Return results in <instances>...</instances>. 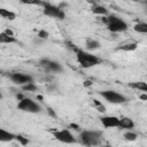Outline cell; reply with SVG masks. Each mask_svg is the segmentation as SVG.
I'll return each instance as SVG.
<instances>
[{
	"label": "cell",
	"instance_id": "7402d4cb",
	"mask_svg": "<svg viewBox=\"0 0 147 147\" xmlns=\"http://www.w3.org/2000/svg\"><path fill=\"white\" fill-rule=\"evenodd\" d=\"M92 102H93L94 107L98 109V111H100V113H105V111H106V107L101 103V101H99V100H96V99H93Z\"/></svg>",
	"mask_w": 147,
	"mask_h": 147
},
{
	"label": "cell",
	"instance_id": "7a4b0ae2",
	"mask_svg": "<svg viewBox=\"0 0 147 147\" xmlns=\"http://www.w3.org/2000/svg\"><path fill=\"white\" fill-rule=\"evenodd\" d=\"M105 23L107 30L111 33H121L129 29L127 23L122 17L114 14H109L107 17H105Z\"/></svg>",
	"mask_w": 147,
	"mask_h": 147
},
{
	"label": "cell",
	"instance_id": "ac0fdd59",
	"mask_svg": "<svg viewBox=\"0 0 147 147\" xmlns=\"http://www.w3.org/2000/svg\"><path fill=\"white\" fill-rule=\"evenodd\" d=\"M130 86L132 88L141 91L142 93H147V82H133L130 84Z\"/></svg>",
	"mask_w": 147,
	"mask_h": 147
},
{
	"label": "cell",
	"instance_id": "30bf717a",
	"mask_svg": "<svg viewBox=\"0 0 147 147\" xmlns=\"http://www.w3.org/2000/svg\"><path fill=\"white\" fill-rule=\"evenodd\" d=\"M100 123L105 129H114V127H119V117L114 116V115H105L101 116Z\"/></svg>",
	"mask_w": 147,
	"mask_h": 147
},
{
	"label": "cell",
	"instance_id": "ba28073f",
	"mask_svg": "<svg viewBox=\"0 0 147 147\" xmlns=\"http://www.w3.org/2000/svg\"><path fill=\"white\" fill-rule=\"evenodd\" d=\"M42 5V13L48 16V17H53V18H59V20H63L65 17V14L64 11L57 7V6H54L52 3H41Z\"/></svg>",
	"mask_w": 147,
	"mask_h": 147
},
{
	"label": "cell",
	"instance_id": "4fadbf2b",
	"mask_svg": "<svg viewBox=\"0 0 147 147\" xmlns=\"http://www.w3.org/2000/svg\"><path fill=\"white\" fill-rule=\"evenodd\" d=\"M14 139H16V136L6 129H0V141L2 142H10Z\"/></svg>",
	"mask_w": 147,
	"mask_h": 147
},
{
	"label": "cell",
	"instance_id": "2e32d148",
	"mask_svg": "<svg viewBox=\"0 0 147 147\" xmlns=\"http://www.w3.org/2000/svg\"><path fill=\"white\" fill-rule=\"evenodd\" d=\"M85 46H86V49H87V51H95V49L100 48L101 44H100V41H99V40L90 38V39H87V40H86Z\"/></svg>",
	"mask_w": 147,
	"mask_h": 147
},
{
	"label": "cell",
	"instance_id": "7c38bea8",
	"mask_svg": "<svg viewBox=\"0 0 147 147\" xmlns=\"http://www.w3.org/2000/svg\"><path fill=\"white\" fill-rule=\"evenodd\" d=\"M134 127V122L132 118L130 117H119V129L123 130H127V131H132V129Z\"/></svg>",
	"mask_w": 147,
	"mask_h": 147
},
{
	"label": "cell",
	"instance_id": "9c48e42d",
	"mask_svg": "<svg viewBox=\"0 0 147 147\" xmlns=\"http://www.w3.org/2000/svg\"><path fill=\"white\" fill-rule=\"evenodd\" d=\"M39 64L40 67H42L46 71L48 72H55V74H60L62 72V65L56 62V61H53V60H49V59H41L39 61Z\"/></svg>",
	"mask_w": 147,
	"mask_h": 147
},
{
	"label": "cell",
	"instance_id": "5bb4252c",
	"mask_svg": "<svg viewBox=\"0 0 147 147\" xmlns=\"http://www.w3.org/2000/svg\"><path fill=\"white\" fill-rule=\"evenodd\" d=\"M91 10H92L93 14L99 15V16H105V17H107V16L109 15L108 9H107L105 6H102V5H94V6L91 8Z\"/></svg>",
	"mask_w": 147,
	"mask_h": 147
},
{
	"label": "cell",
	"instance_id": "277c9868",
	"mask_svg": "<svg viewBox=\"0 0 147 147\" xmlns=\"http://www.w3.org/2000/svg\"><path fill=\"white\" fill-rule=\"evenodd\" d=\"M99 94L107 102L113 103V105H122L127 101V99L124 94H122L117 91H114V90H103V91H100Z\"/></svg>",
	"mask_w": 147,
	"mask_h": 147
},
{
	"label": "cell",
	"instance_id": "3957f363",
	"mask_svg": "<svg viewBox=\"0 0 147 147\" xmlns=\"http://www.w3.org/2000/svg\"><path fill=\"white\" fill-rule=\"evenodd\" d=\"M79 140L87 147H95L101 144L102 136L100 132L94 130H84L79 133Z\"/></svg>",
	"mask_w": 147,
	"mask_h": 147
},
{
	"label": "cell",
	"instance_id": "52a82bcc",
	"mask_svg": "<svg viewBox=\"0 0 147 147\" xmlns=\"http://www.w3.org/2000/svg\"><path fill=\"white\" fill-rule=\"evenodd\" d=\"M9 79L16 84V85H20L21 87L26 85V84H30V83H33V77L30 75V74H25V72H18V71H15V72H10L8 75Z\"/></svg>",
	"mask_w": 147,
	"mask_h": 147
},
{
	"label": "cell",
	"instance_id": "6da1fadb",
	"mask_svg": "<svg viewBox=\"0 0 147 147\" xmlns=\"http://www.w3.org/2000/svg\"><path fill=\"white\" fill-rule=\"evenodd\" d=\"M74 51L76 53V60L83 69L93 68L102 62V60L100 57H98L96 55H93L88 51H84V49L76 48V47H74Z\"/></svg>",
	"mask_w": 147,
	"mask_h": 147
},
{
	"label": "cell",
	"instance_id": "8fae6325",
	"mask_svg": "<svg viewBox=\"0 0 147 147\" xmlns=\"http://www.w3.org/2000/svg\"><path fill=\"white\" fill-rule=\"evenodd\" d=\"M0 42L1 44H14V42H17V39L15 38L14 33L10 30H5L0 32Z\"/></svg>",
	"mask_w": 147,
	"mask_h": 147
},
{
	"label": "cell",
	"instance_id": "9a60e30c",
	"mask_svg": "<svg viewBox=\"0 0 147 147\" xmlns=\"http://www.w3.org/2000/svg\"><path fill=\"white\" fill-rule=\"evenodd\" d=\"M0 16L5 20H8V21H14L17 17L16 13H14L9 9H6V8H0Z\"/></svg>",
	"mask_w": 147,
	"mask_h": 147
},
{
	"label": "cell",
	"instance_id": "d4e9b609",
	"mask_svg": "<svg viewBox=\"0 0 147 147\" xmlns=\"http://www.w3.org/2000/svg\"><path fill=\"white\" fill-rule=\"evenodd\" d=\"M141 100H147V93H142V94H140V96H139Z\"/></svg>",
	"mask_w": 147,
	"mask_h": 147
},
{
	"label": "cell",
	"instance_id": "d6986e66",
	"mask_svg": "<svg viewBox=\"0 0 147 147\" xmlns=\"http://www.w3.org/2000/svg\"><path fill=\"white\" fill-rule=\"evenodd\" d=\"M137 46H138L137 42H126V44L119 46L118 49H121V51H125V52H131V51H134V49L137 48Z\"/></svg>",
	"mask_w": 147,
	"mask_h": 147
},
{
	"label": "cell",
	"instance_id": "ffe728a7",
	"mask_svg": "<svg viewBox=\"0 0 147 147\" xmlns=\"http://www.w3.org/2000/svg\"><path fill=\"white\" fill-rule=\"evenodd\" d=\"M137 138H138V136L133 131H127V132L124 133V139L127 140V141H134Z\"/></svg>",
	"mask_w": 147,
	"mask_h": 147
},
{
	"label": "cell",
	"instance_id": "cb8c5ba5",
	"mask_svg": "<svg viewBox=\"0 0 147 147\" xmlns=\"http://www.w3.org/2000/svg\"><path fill=\"white\" fill-rule=\"evenodd\" d=\"M16 139H17V140H20V141L22 142V145L28 144V139H23V137H22V136H16Z\"/></svg>",
	"mask_w": 147,
	"mask_h": 147
},
{
	"label": "cell",
	"instance_id": "8992f818",
	"mask_svg": "<svg viewBox=\"0 0 147 147\" xmlns=\"http://www.w3.org/2000/svg\"><path fill=\"white\" fill-rule=\"evenodd\" d=\"M52 133H53V137H54L57 141H60V142H62V144H68V145H70V144H76V142H77V139H76L75 136L71 133V131L68 130V129H59V130L53 131Z\"/></svg>",
	"mask_w": 147,
	"mask_h": 147
},
{
	"label": "cell",
	"instance_id": "5b68a950",
	"mask_svg": "<svg viewBox=\"0 0 147 147\" xmlns=\"http://www.w3.org/2000/svg\"><path fill=\"white\" fill-rule=\"evenodd\" d=\"M17 109L24 113H30V114H37L41 111V107L38 102H36L34 100L30 99V98H23L21 100H18L17 102Z\"/></svg>",
	"mask_w": 147,
	"mask_h": 147
},
{
	"label": "cell",
	"instance_id": "603a6c76",
	"mask_svg": "<svg viewBox=\"0 0 147 147\" xmlns=\"http://www.w3.org/2000/svg\"><path fill=\"white\" fill-rule=\"evenodd\" d=\"M37 36H38V38H40V39H47L48 36H49V33H48L46 30H39L38 33H37Z\"/></svg>",
	"mask_w": 147,
	"mask_h": 147
},
{
	"label": "cell",
	"instance_id": "44dd1931",
	"mask_svg": "<svg viewBox=\"0 0 147 147\" xmlns=\"http://www.w3.org/2000/svg\"><path fill=\"white\" fill-rule=\"evenodd\" d=\"M22 90L25 91V92H36L38 90V87L34 83H30V84H26V85L22 86Z\"/></svg>",
	"mask_w": 147,
	"mask_h": 147
},
{
	"label": "cell",
	"instance_id": "e0dca14e",
	"mask_svg": "<svg viewBox=\"0 0 147 147\" xmlns=\"http://www.w3.org/2000/svg\"><path fill=\"white\" fill-rule=\"evenodd\" d=\"M133 30L137 33L147 34V22H138L133 25Z\"/></svg>",
	"mask_w": 147,
	"mask_h": 147
}]
</instances>
